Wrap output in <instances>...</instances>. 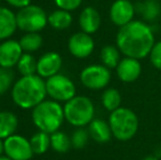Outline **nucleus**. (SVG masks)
<instances>
[{"label": "nucleus", "instance_id": "2f4dec72", "mask_svg": "<svg viewBox=\"0 0 161 160\" xmlns=\"http://www.w3.org/2000/svg\"><path fill=\"white\" fill-rule=\"evenodd\" d=\"M4 154V141L0 139V157L3 156Z\"/></svg>", "mask_w": 161, "mask_h": 160}, {"label": "nucleus", "instance_id": "72a5a7b5", "mask_svg": "<svg viewBox=\"0 0 161 160\" xmlns=\"http://www.w3.org/2000/svg\"><path fill=\"white\" fill-rule=\"evenodd\" d=\"M0 160H12V159L9 158L8 156H6V155H4V156H1V157H0Z\"/></svg>", "mask_w": 161, "mask_h": 160}, {"label": "nucleus", "instance_id": "9d476101", "mask_svg": "<svg viewBox=\"0 0 161 160\" xmlns=\"http://www.w3.org/2000/svg\"><path fill=\"white\" fill-rule=\"evenodd\" d=\"M135 4L130 0H115L110 8V19L114 25L122 28L134 21Z\"/></svg>", "mask_w": 161, "mask_h": 160}, {"label": "nucleus", "instance_id": "ddd939ff", "mask_svg": "<svg viewBox=\"0 0 161 160\" xmlns=\"http://www.w3.org/2000/svg\"><path fill=\"white\" fill-rule=\"evenodd\" d=\"M23 53L19 41L11 39L3 41L0 44V67L9 69L17 67Z\"/></svg>", "mask_w": 161, "mask_h": 160}, {"label": "nucleus", "instance_id": "412c9836", "mask_svg": "<svg viewBox=\"0 0 161 160\" xmlns=\"http://www.w3.org/2000/svg\"><path fill=\"white\" fill-rule=\"evenodd\" d=\"M121 52H119V47L115 45H105L102 47L101 53H100V57H101L102 65L108 67V69H114L117 67L119 60V56H121Z\"/></svg>", "mask_w": 161, "mask_h": 160}, {"label": "nucleus", "instance_id": "1a4fd4ad", "mask_svg": "<svg viewBox=\"0 0 161 160\" xmlns=\"http://www.w3.org/2000/svg\"><path fill=\"white\" fill-rule=\"evenodd\" d=\"M4 155L12 160H29L32 159L34 152L30 139L21 135L13 134L4 139Z\"/></svg>", "mask_w": 161, "mask_h": 160}, {"label": "nucleus", "instance_id": "a878e982", "mask_svg": "<svg viewBox=\"0 0 161 160\" xmlns=\"http://www.w3.org/2000/svg\"><path fill=\"white\" fill-rule=\"evenodd\" d=\"M18 71L21 74V76H32L36 75L37 69V60L30 53H23L21 56L19 63L17 65Z\"/></svg>", "mask_w": 161, "mask_h": 160}, {"label": "nucleus", "instance_id": "c85d7f7f", "mask_svg": "<svg viewBox=\"0 0 161 160\" xmlns=\"http://www.w3.org/2000/svg\"><path fill=\"white\" fill-rule=\"evenodd\" d=\"M149 58H150L153 66L161 70V41L155 43L150 54H149Z\"/></svg>", "mask_w": 161, "mask_h": 160}, {"label": "nucleus", "instance_id": "c756f323", "mask_svg": "<svg viewBox=\"0 0 161 160\" xmlns=\"http://www.w3.org/2000/svg\"><path fill=\"white\" fill-rule=\"evenodd\" d=\"M54 2L58 9L71 12L81 6L82 0H54Z\"/></svg>", "mask_w": 161, "mask_h": 160}, {"label": "nucleus", "instance_id": "20e7f679", "mask_svg": "<svg viewBox=\"0 0 161 160\" xmlns=\"http://www.w3.org/2000/svg\"><path fill=\"white\" fill-rule=\"evenodd\" d=\"M108 122L110 124L113 137L119 141H130L137 134L139 127L137 115L128 108L121 107L111 112Z\"/></svg>", "mask_w": 161, "mask_h": 160}, {"label": "nucleus", "instance_id": "cd10ccee", "mask_svg": "<svg viewBox=\"0 0 161 160\" xmlns=\"http://www.w3.org/2000/svg\"><path fill=\"white\" fill-rule=\"evenodd\" d=\"M13 73L9 68L0 67V94L6 93L13 87Z\"/></svg>", "mask_w": 161, "mask_h": 160}, {"label": "nucleus", "instance_id": "7ed1b4c3", "mask_svg": "<svg viewBox=\"0 0 161 160\" xmlns=\"http://www.w3.org/2000/svg\"><path fill=\"white\" fill-rule=\"evenodd\" d=\"M32 121L38 130L47 134L59 130L65 121L64 107L55 100H44L32 109Z\"/></svg>", "mask_w": 161, "mask_h": 160}, {"label": "nucleus", "instance_id": "393cba45", "mask_svg": "<svg viewBox=\"0 0 161 160\" xmlns=\"http://www.w3.org/2000/svg\"><path fill=\"white\" fill-rule=\"evenodd\" d=\"M24 53H34L38 51L43 44V39L38 32L25 33L19 41Z\"/></svg>", "mask_w": 161, "mask_h": 160}, {"label": "nucleus", "instance_id": "f8f14e48", "mask_svg": "<svg viewBox=\"0 0 161 160\" xmlns=\"http://www.w3.org/2000/svg\"><path fill=\"white\" fill-rule=\"evenodd\" d=\"M63 66V58L56 52H47L37 59L36 75L43 79H48L59 74Z\"/></svg>", "mask_w": 161, "mask_h": 160}, {"label": "nucleus", "instance_id": "f03ea898", "mask_svg": "<svg viewBox=\"0 0 161 160\" xmlns=\"http://www.w3.org/2000/svg\"><path fill=\"white\" fill-rule=\"evenodd\" d=\"M47 96L45 80L38 75L22 76L11 89V98L15 105L23 110L34 109Z\"/></svg>", "mask_w": 161, "mask_h": 160}, {"label": "nucleus", "instance_id": "9b49d317", "mask_svg": "<svg viewBox=\"0 0 161 160\" xmlns=\"http://www.w3.org/2000/svg\"><path fill=\"white\" fill-rule=\"evenodd\" d=\"M68 49L74 57L83 59L87 58L94 51V41L90 34L85 32H77L70 36L68 41Z\"/></svg>", "mask_w": 161, "mask_h": 160}, {"label": "nucleus", "instance_id": "473e14b6", "mask_svg": "<svg viewBox=\"0 0 161 160\" xmlns=\"http://www.w3.org/2000/svg\"><path fill=\"white\" fill-rule=\"evenodd\" d=\"M142 160H160L158 157H156L155 155H149V156H146L145 158H142Z\"/></svg>", "mask_w": 161, "mask_h": 160}, {"label": "nucleus", "instance_id": "e433bc0d", "mask_svg": "<svg viewBox=\"0 0 161 160\" xmlns=\"http://www.w3.org/2000/svg\"><path fill=\"white\" fill-rule=\"evenodd\" d=\"M0 44H1V43H0Z\"/></svg>", "mask_w": 161, "mask_h": 160}, {"label": "nucleus", "instance_id": "39448f33", "mask_svg": "<svg viewBox=\"0 0 161 160\" xmlns=\"http://www.w3.org/2000/svg\"><path fill=\"white\" fill-rule=\"evenodd\" d=\"M93 102L86 96H76L64 105L65 120L75 127H85L94 119Z\"/></svg>", "mask_w": 161, "mask_h": 160}, {"label": "nucleus", "instance_id": "423d86ee", "mask_svg": "<svg viewBox=\"0 0 161 160\" xmlns=\"http://www.w3.org/2000/svg\"><path fill=\"white\" fill-rule=\"evenodd\" d=\"M15 17L18 29L25 33L40 32L48 24V15L42 7L36 4H29L19 9Z\"/></svg>", "mask_w": 161, "mask_h": 160}, {"label": "nucleus", "instance_id": "aec40b11", "mask_svg": "<svg viewBox=\"0 0 161 160\" xmlns=\"http://www.w3.org/2000/svg\"><path fill=\"white\" fill-rule=\"evenodd\" d=\"M72 23V15L69 11L57 9L48 15V24L55 30H66Z\"/></svg>", "mask_w": 161, "mask_h": 160}, {"label": "nucleus", "instance_id": "c9c22d12", "mask_svg": "<svg viewBox=\"0 0 161 160\" xmlns=\"http://www.w3.org/2000/svg\"><path fill=\"white\" fill-rule=\"evenodd\" d=\"M29 160H31V159H29Z\"/></svg>", "mask_w": 161, "mask_h": 160}, {"label": "nucleus", "instance_id": "a211bd4d", "mask_svg": "<svg viewBox=\"0 0 161 160\" xmlns=\"http://www.w3.org/2000/svg\"><path fill=\"white\" fill-rule=\"evenodd\" d=\"M136 13L142 18V21L153 22L158 19L161 13V7L157 0H145L135 4Z\"/></svg>", "mask_w": 161, "mask_h": 160}, {"label": "nucleus", "instance_id": "b1692460", "mask_svg": "<svg viewBox=\"0 0 161 160\" xmlns=\"http://www.w3.org/2000/svg\"><path fill=\"white\" fill-rule=\"evenodd\" d=\"M51 147L53 148L54 152L65 154L70 149V147H72L71 139L66 133L57 130L51 134Z\"/></svg>", "mask_w": 161, "mask_h": 160}, {"label": "nucleus", "instance_id": "f257e3e1", "mask_svg": "<svg viewBox=\"0 0 161 160\" xmlns=\"http://www.w3.org/2000/svg\"><path fill=\"white\" fill-rule=\"evenodd\" d=\"M155 34L153 28L142 20H134L119 29L116 46L126 57L142 59L149 56L153 45Z\"/></svg>", "mask_w": 161, "mask_h": 160}, {"label": "nucleus", "instance_id": "dca6fc26", "mask_svg": "<svg viewBox=\"0 0 161 160\" xmlns=\"http://www.w3.org/2000/svg\"><path fill=\"white\" fill-rule=\"evenodd\" d=\"M17 29L15 13L7 7H0V41L9 40Z\"/></svg>", "mask_w": 161, "mask_h": 160}, {"label": "nucleus", "instance_id": "7c9ffc66", "mask_svg": "<svg viewBox=\"0 0 161 160\" xmlns=\"http://www.w3.org/2000/svg\"><path fill=\"white\" fill-rule=\"evenodd\" d=\"M11 7H14V8H18V9H22L24 7L29 6L31 4V1L32 0H6Z\"/></svg>", "mask_w": 161, "mask_h": 160}, {"label": "nucleus", "instance_id": "2eb2a0df", "mask_svg": "<svg viewBox=\"0 0 161 160\" xmlns=\"http://www.w3.org/2000/svg\"><path fill=\"white\" fill-rule=\"evenodd\" d=\"M101 15L93 7H86L79 15V26L87 34H93L100 29Z\"/></svg>", "mask_w": 161, "mask_h": 160}, {"label": "nucleus", "instance_id": "6e6552de", "mask_svg": "<svg viewBox=\"0 0 161 160\" xmlns=\"http://www.w3.org/2000/svg\"><path fill=\"white\" fill-rule=\"evenodd\" d=\"M111 71L104 65H89L80 73V81L90 90L105 89L111 81Z\"/></svg>", "mask_w": 161, "mask_h": 160}, {"label": "nucleus", "instance_id": "bb28decb", "mask_svg": "<svg viewBox=\"0 0 161 160\" xmlns=\"http://www.w3.org/2000/svg\"><path fill=\"white\" fill-rule=\"evenodd\" d=\"M89 137L90 135L88 130H86L85 127H78L72 133L71 137H70L72 147L76 148V149H82L88 144Z\"/></svg>", "mask_w": 161, "mask_h": 160}, {"label": "nucleus", "instance_id": "4468645a", "mask_svg": "<svg viewBox=\"0 0 161 160\" xmlns=\"http://www.w3.org/2000/svg\"><path fill=\"white\" fill-rule=\"evenodd\" d=\"M116 75L122 82L130 83L134 82L142 75V67L139 59L133 57H124L119 60L116 68Z\"/></svg>", "mask_w": 161, "mask_h": 160}, {"label": "nucleus", "instance_id": "4be33fe9", "mask_svg": "<svg viewBox=\"0 0 161 160\" xmlns=\"http://www.w3.org/2000/svg\"><path fill=\"white\" fill-rule=\"evenodd\" d=\"M33 152L35 155H43L51 147V134L38 130L30 138Z\"/></svg>", "mask_w": 161, "mask_h": 160}, {"label": "nucleus", "instance_id": "f704fd0d", "mask_svg": "<svg viewBox=\"0 0 161 160\" xmlns=\"http://www.w3.org/2000/svg\"><path fill=\"white\" fill-rule=\"evenodd\" d=\"M135 1H138V2H139V1H145V0H135Z\"/></svg>", "mask_w": 161, "mask_h": 160}, {"label": "nucleus", "instance_id": "0eeeda50", "mask_svg": "<svg viewBox=\"0 0 161 160\" xmlns=\"http://www.w3.org/2000/svg\"><path fill=\"white\" fill-rule=\"evenodd\" d=\"M47 96L57 102H67L76 97V86L67 76L57 74L45 81Z\"/></svg>", "mask_w": 161, "mask_h": 160}, {"label": "nucleus", "instance_id": "f3484780", "mask_svg": "<svg viewBox=\"0 0 161 160\" xmlns=\"http://www.w3.org/2000/svg\"><path fill=\"white\" fill-rule=\"evenodd\" d=\"M88 132H89L90 138L99 144L108 143L113 137L108 122L102 119H93L91 123L88 125Z\"/></svg>", "mask_w": 161, "mask_h": 160}, {"label": "nucleus", "instance_id": "5701e85b", "mask_svg": "<svg viewBox=\"0 0 161 160\" xmlns=\"http://www.w3.org/2000/svg\"><path fill=\"white\" fill-rule=\"evenodd\" d=\"M101 101L104 109L110 112H113L119 108H121L122 97L121 93L115 88H108L102 93Z\"/></svg>", "mask_w": 161, "mask_h": 160}, {"label": "nucleus", "instance_id": "6ab92c4d", "mask_svg": "<svg viewBox=\"0 0 161 160\" xmlns=\"http://www.w3.org/2000/svg\"><path fill=\"white\" fill-rule=\"evenodd\" d=\"M19 125V121L14 113L10 111H0V139L12 136Z\"/></svg>", "mask_w": 161, "mask_h": 160}]
</instances>
